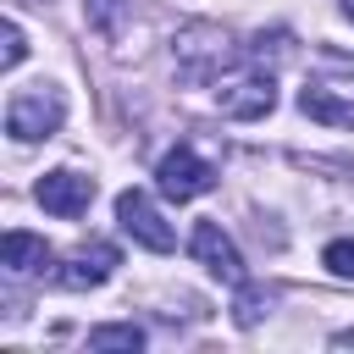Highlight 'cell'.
Segmentation results:
<instances>
[{
	"label": "cell",
	"instance_id": "cell-1",
	"mask_svg": "<svg viewBox=\"0 0 354 354\" xmlns=\"http://www.w3.org/2000/svg\"><path fill=\"white\" fill-rule=\"evenodd\" d=\"M171 61H177V72L188 83H216L243 55H238V44H232V33L221 22H183L171 33Z\"/></svg>",
	"mask_w": 354,
	"mask_h": 354
},
{
	"label": "cell",
	"instance_id": "cell-2",
	"mask_svg": "<svg viewBox=\"0 0 354 354\" xmlns=\"http://www.w3.org/2000/svg\"><path fill=\"white\" fill-rule=\"evenodd\" d=\"M210 94H216V111L232 116V122H260V116L277 111V77H271V66H260V55L232 61L210 83Z\"/></svg>",
	"mask_w": 354,
	"mask_h": 354
},
{
	"label": "cell",
	"instance_id": "cell-3",
	"mask_svg": "<svg viewBox=\"0 0 354 354\" xmlns=\"http://www.w3.org/2000/svg\"><path fill=\"white\" fill-rule=\"evenodd\" d=\"M66 122V94L55 83H33V88H17L11 105H6V133L17 144H39V138H55Z\"/></svg>",
	"mask_w": 354,
	"mask_h": 354
},
{
	"label": "cell",
	"instance_id": "cell-4",
	"mask_svg": "<svg viewBox=\"0 0 354 354\" xmlns=\"http://www.w3.org/2000/svg\"><path fill=\"white\" fill-rule=\"evenodd\" d=\"M155 188H160L171 205H188V199H199V194L216 188V166H210L194 144H177V149L160 155V166H155Z\"/></svg>",
	"mask_w": 354,
	"mask_h": 354
},
{
	"label": "cell",
	"instance_id": "cell-5",
	"mask_svg": "<svg viewBox=\"0 0 354 354\" xmlns=\"http://www.w3.org/2000/svg\"><path fill=\"white\" fill-rule=\"evenodd\" d=\"M116 227H122L133 243L155 249V254H171V249H177V232H171V221L155 210V199H149L144 188H122V194H116Z\"/></svg>",
	"mask_w": 354,
	"mask_h": 354
},
{
	"label": "cell",
	"instance_id": "cell-6",
	"mask_svg": "<svg viewBox=\"0 0 354 354\" xmlns=\"http://www.w3.org/2000/svg\"><path fill=\"white\" fill-rule=\"evenodd\" d=\"M116 266H122V249L116 243H105V238H88V243H77V249H66L61 260H55V288H72V293H83V288H100V282H111L116 277Z\"/></svg>",
	"mask_w": 354,
	"mask_h": 354
},
{
	"label": "cell",
	"instance_id": "cell-7",
	"mask_svg": "<svg viewBox=\"0 0 354 354\" xmlns=\"http://www.w3.org/2000/svg\"><path fill=\"white\" fill-rule=\"evenodd\" d=\"M188 254L210 271V277H221V282H249V271H243V254H238V243L221 232V221H199L194 232H188Z\"/></svg>",
	"mask_w": 354,
	"mask_h": 354
},
{
	"label": "cell",
	"instance_id": "cell-8",
	"mask_svg": "<svg viewBox=\"0 0 354 354\" xmlns=\"http://www.w3.org/2000/svg\"><path fill=\"white\" fill-rule=\"evenodd\" d=\"M33 199L50 210V216H83L88 205H94V177H83V171H72V166H55V171H44L39 177V188H33Z\"/></svg>",
	"mask_w": 354,
	"mask_h": 354
},
{
	"label": "cell",
	"instance_id": "cell-9",
	"mask_svg": "<svg viewBox=\"0 0 354 354\" xmlns=\"http://www.w3.org/2000/svg\"><path fill=\"white\" fill-rule=\"evenodd\" d=\"M0 266L11 271V277H39L44 266H55V254H50V243L39 238V232H6V243H0Z\"/></svg>",
	"mask_w": 354,
	"mask_h": 354
},
{
	"label": "cell",
	"instance_id": "cell-10",
	"mask_svg": "<svg viewBox=\"0 0 354 354\" xmlns=\"http://www.w3.org/2000/svg\"><path fill=\"white\" fill-rule=\"evenodd\" d=\"M299 111L310 116V122H326V127H354V100H343V94H332V88H299Z\"/></svg>",
	"mask_w": 354,
	"mask_h": 354
},
{
	"label": "cell",
	"instance_id": "cell-11",
	"mask_svg": "<svg viewBox=\"0 0 354 354\" xmlns=\"http://www.w3.org/2000/svg\"><path fill=\"white\" fill-rule=\"evenodd\" d=\"M133 0H83V17L100 39H122V22H127Z\"/></svg>",
	"mask_w": 354,
	"mask_h": 354
},
{
	"label": "cell",
	"instance_id": "cell-12",
	"mask_svg": "<svg viewBox=\"0 0 354 354\" xmlns=\"http://www.w3.org/2000/svg\"><path fill=\"white\" fill-rule=\"evenodd\" d=\"M88 348H100V354H111V348L133 354V348H144V326H133V321H111V326H94V332H88Z\"/></svg>",
	"mask_w": 354,
	"mask_h": 354
},
{
	"label": "cell",
	"instance_id": "cell-13",
	"mask_svg": "<svg viewBox=\"0 0 354 354\" xmlns=\"http://www.w3.org/2000/svg\"><path fill=\"white\" fill-rule=\"evenodd\" d=\"M271 310V299L260 293V288H249V282H238V299H232V321L238 326H260V315Z\"/></svg>",
	"mask_w": 354,
	"mask_h": 354
},
{
	"label": "cell",
	"instance_id": "cell-14",
	"mask_svg": "<svg viewBox=\"0 0 354 354\" xmlns=\"http://www.w3.org/2000/svg\"><path fill=\"white\" fill-rule=\"evenodd\" d=\"M22 55H28V39H22V22L11 17V22L0 28V72H11V66H22Z\"/></svg>",
	"mask_w": 354,
	"mask_h": 354
},
{
	"label": "cell",
	"instance_id": "cell-15",
	"mask_svg": "<svg viewBox=\"0 0 354 354\" xmlns=\"http://www.w3.org/2000/svg\"><path fill=\"white\" fill-rule=\"evenodd\" d=\"M321 266H326L332 277H348V282H354V238H332V243L321 249Z\"/></svg>",
	"mask_w": 354,
	"mask_h": 354
},
{
	"label": "cell",
	"instance_id": "cell-16",
	"mask_svg": "<svg viewBox=\"0 0 354 354\" xmlns=\"http://www.w3.org/2000/svg\"><path fill=\"white\" fill-rule=\"evenodd\" d=\"M332 348H337V354H354V326H343V332H332Z\"/></svg>",
	"mask_w": 354,
	"mask_h": 354
},
{
	"label": "cell",
	"instance_id": "cell-17",
	"mask_svg": "<svg viewBox=\"0 0 354 354\" xmlns=\"http://www.w3.org/2000/svg\"><path fill=\"white\" fill-rule=\"evenodd\" d=\"M343 17H348V22H354V0H343Z\"/></svg>",
	"mask_w": 354,
	"mask_h": 354
}]
</instances>
